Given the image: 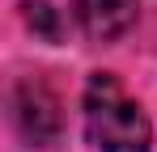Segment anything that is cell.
<instances>
[{
  "instance_id": "cell-1",
  "label": "cell",
  "mask_w": 157,
  "mask_h": 152,
  "mask_svg": "<svg viewBox=\"0 0 157 152\" xmlns=\"http://www.w3.org/2000/svg\"><path fill=\"white\" fill-rule=\"evenodd\" d=\"M81 106H85V135L98 152H149L153 127L110 72L89 76Z\"/></svg>"
},
{
  "instance_id": "cell-2",
  "label": "cell",
  "mask_w": 157,
  "mask_h": 152,
  "mask_svg": "<svg viewBox=\"0 0 157 152\" xmlns=\"http://www.w3.org/2000/svg\"><path fill=\"white\" fill-rule=\"evenodd\" d=\"M13 118H17V131L26 135L30 144H47L59 131V106H55V97L43 85L26 80L13 93Z\"/></svg>"
},
{
  "instance_id": "cell-3",
  "label": "cell",
  "mask_w": 157,
  "mask_h": 152,
  "mask_svg": "<svg viewBox=\"0 0 157 152\" xmlns=\"http://www.w3.org/2000/svg\"><path fill=\"white\" fill-rule=\"evenodd\" d=\"M72 17L89 38H119L136 25V0H72Z\"/></svg>"
},
{
  "instance_id": "cell-4",
  "label": "cell",
  "mask_w": 157,
  "mask_h": 152,
  "mask_svg": "<svg viewBox=\"0 0 157 152\" xmlns=\"http://www.w3.org/2000/svg\"><path fill=\"white\" fill-rule=\"evenodd\" d=\"M21 13H26V25L34 34H43L47 42H59V38H64V17H59V9H51L47 0H26Z\"/></svg>"
}]
</instances>
